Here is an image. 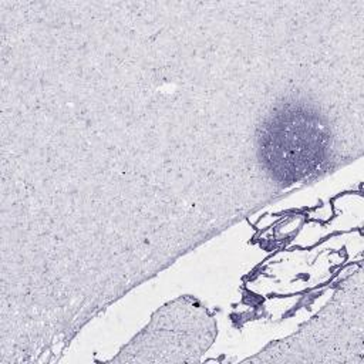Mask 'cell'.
<instances>
[{
	"mask_svg": "<svg viewBox=\"0 0 364 364\" xmlns=\"http://www.w3.org/2000/svg\"><path fill=\"white\" fill-rule=\"evenodd\" d=\"M216 333L213 316L199 300L178 297L156 310L145 328L111 361H196Z\"/></svg>",
	"mask_w": 364,
	"mask_h": 364,
	"instance_id": "obj_1",
	"label": "cell"
},
{
	"mask_svg": "<svg viewBox=\"0 0 364 364\" xmlns=\"http://www.w3.org/2000/svg\"><path fill=\"white\" fill-rule=\"evenodd\" d=\"M316 353H363V270L350 274L326 306L293 336L269 344L259 355Z\"/></svg>",
	"mask_w": 364,
	"mask_h": 364,
	"instance_id": "obj_2",
	"label": "cell"
}]
</instances>
